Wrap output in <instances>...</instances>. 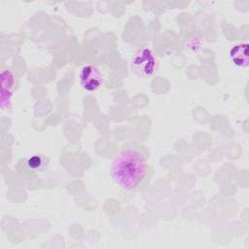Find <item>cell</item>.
<instances>
[{"instance_id": "3957f363", "label": "cell", "mask_w": 249, "mask_h": 249, "mask_svg": "<svg viewBox=\"0 0 249 249\" xmlns=\"http://www.w3.org/2000/svg\"><path fill=\"white\" fill-rule=\"evenodd\" d=\"M79 81L82 88L87 91H95L103 84L100 71L93 65H86L81 69Z\"/></svg>"}, {"instance_id": "277c9868", "label": "cell", "mask_w": 249, "mask_h": 249, "mask_svg": "<svg viewBox=\"0 0 249 249\" xmlns=\"http://www.w3.org/2000/svg\"><path fill=\"white\" fill-rule=\"evenodd\" d=\"M229 57L233 65L236 67L248 66V44L241 43L233 46L229 52Z\"/></svg>"}, {"instance_id": "6da1fadb", "label": "cell", "mask_w": 249, "mask_h": 249, "mask_svg": "<svg viewBox=\"0 0 249 249\" xmlns=\"http://www.w3.org/2000/svg\"><path fill=\"white\" fill-rule=\"evenodd\" d=\"M147 163L143 156L132 149L122 151L112 161L110 175L115 183L124 190L138 187L147 174Z\"/></svg>"}, {"instance_id": "5b68a950", "label": "cell", "mask_w": 249, "mask_h": 249, "mask_svg": "<svg viewBox=\"0 0 249 249\" xmlns=\"http://www.w3.org/2000/svg\"><path fill=\"white\" fill-rule=\"evenodd\" d=\"M49 160L42 155H34L29 157L26 160V165L30 170L41 171L48 166Z\"/></svg>"}, {"instance_id": "7a4b0ae2", "label": "cell", "mask_w": 249, "mask_h": 249, "mask_svg": "<svg viewBox=\"0 0 249 249\" xmlns=\"http://www.w3.org/2000/svg\"><path fill=\"white\" fill-rule=\"evenodd\" d=\"M130 67L138 76L149 78L156 72L157 59L150 49L142 48L133 54Z\"/></svg>"}]
</instances>
